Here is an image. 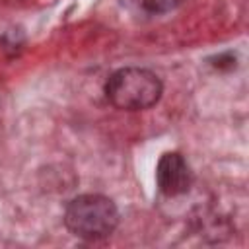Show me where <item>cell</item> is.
Here are the masks:
<instances>
[{
    "mask_svg": "<svg viewBox=\"0 0 249 249\" xmlns=\"http://www.w3.org/2000/svg\"><path fill=\"white\" fill-rule=\"evenodd\" d=\"M130 6L146 16H161L177 10L185 0H128Z\"/></svg>",
    "mask_w": 249,
    "mask_h": 249,
    "instance_id": "obj_4",
    "label": "cell"
},
{
    "mask_svg": "<svg viewBox=\"0 0 249 249\" xmlns=\"http://www.w3.org/2000/svg\"><path fill=\"white\" fill-rule=\"evenodd\" d=\"M214 60H216V62H212V64H214L216 68H220V70H224V68H228V70H230V68H233V66H235V54H233V53H230V51H228V53L218 54Z\"/></svg>",
    "mask_w": 249,
    "mask_h": 249,
    "instance_id": "obj_5",
    "label": "cell"
},
{
    "mask_svg": "<svg viewBox=\"0 0 249 249\" xmlns=\"http://www.w3.org/2000/svg\"><path fill=\"white\" fill-rule=\"evenodd\" d=\"M156 183L161 195L179 196L193 185V171L189 161L179 152H165L156 165Z\"/></svg>",
    "mask_w": 249,
    "mask_h": 249,
    "instance_id": "obj_3",
    "label": "cell"
},
{
    "mask_svg": "<svg viewBox=\"0 0 249 249\" xmlns=\"http://www.w3.org/2000/svg\"><path fill=\"white\" fill-rule=\"evenodd\" d=\"M64 226L68 231L86 241H99L109 237L119 226L117 204L97 193L74 196L64 210Z\"/></svg>",
    "mask_w": 249,
    "mask_h": 249,
    "instance_id": "obj_1",
    "label": "cell"
},
{
    "mask_svg": "<svg viewBox=\"0 0 249 249\" xmlns=\"http://www.w3.org/2000/svg\"><path fill=\"white\" fill-rule=\"evenodd\" d=\"M161 80L148 68L126 66L115 70L105 82V95L121 111H144L161 97Z\"/></svg>",
    "mask_w": 249,
    "mask_h": 249,
    "instance_id": "obj_2",
    "label": "cell"
}]
</instances>
